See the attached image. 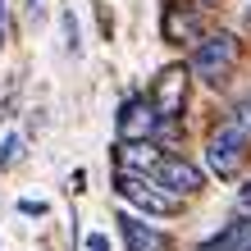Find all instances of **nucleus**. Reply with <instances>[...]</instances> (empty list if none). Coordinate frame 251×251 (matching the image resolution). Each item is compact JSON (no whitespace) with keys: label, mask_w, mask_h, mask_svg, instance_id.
Wrapping results in <instances>:
<instances>
[{"label":"nucleus","mask_w":251,"mask_h":251,"mask_svg":"<svg viewBox=\"0 0 251 251\" xmlns=\"http://www.w3.org/2000/svg\"><path fill=\"white\" fill-rule=\"evenodd\" d=\"M119 233H124L128 251H169L165 233H160L155 224H146L142 215H132V210H119Z\"/></svg>","instance_id":"7"},{"label":"nucleus","mask_w":251,"mask_h":251,"mask_svg":"<svg viewBox=\"0 0 251 251\" xmlns=\"http://www.w3.org/2000/svg\"><path fill=\"white\" fill-rule=\"evenodd\" d=\"M19 210H23V215H46V201H32V197H23V201H19Z\"/></svg>","instance_id":"15"},{"label":"nucleus","mask_w":251,"mask_h":251,"mask_svg":"<svg viewBox=\"0 0 251 251\" xmlns=\"http://www.w3.org/2000/svg\"><path fill=\"white\" fill-rule=\"evenodd\" d=\"M238 210H242V215H251V178L238 187Z\"/></svg>","instance_id":"14"},{"label":"nucleus","mask_w":251,"mask_h":251,"mask_svg":"<svg viewBox=\"0 0 251 251\" xmlns=\"http://www.w3.org/2000/svg\"><path fill=\"white\" fill-rule=\"evenodd\" d=\"M19 160H23V132H9V137L0 142V169L19 165Z\"/></svg>","instance_id":"10"},{"label":"nucleus","mask_w":251,"mask_h":251,"mask_svg":"<svg viewBox=\"0 0 251 251\" xmlns=\"http://www.w3.org/2000/svg\"><path fill=\"white\" fill-rule=\"evenodd\" d=\"M155 128H160V110L151 96H128L119 105V119H114L119 142H146V137H155Z\"/></svg>","instance_id":"4"},{"label":"nucleus","mask_w":251,"mask_h":251,"mask_svg":"<svg viewBox=\"0 0 251 251\" xmlns=\"http://www.w3.org/2000/svg\"><path fill=\"white\" fill-rule=\"evenodd\" d=\"M64 46H69V55H78L82 50V41H78V19H73V9H64Z\"/></svg>","instance_id":"11"},{"label":"nucleus","mask_w":251,"mask_h":251,"mask_svg":"<svg viewBox=\"0 0 251 251\" xmlns=\"http://www.w3.org/2000/svg\"><path fill=\"white\" fill-rule=\"evenodd\" d=\"M201 251H228V247H224V242H219V238H210V242H205Z\"/></svg>","instance_id":"16"},{"label":"nucleus","mask_w":251,"mask_h":251,"mask_svg":"<svg viewBox=\"0 0 251 251\" xmlns=\"http://www.w3.org/2000/svg\"><path fill=\"white\" fill-rule=\"evenodd\" d=\"M160 27H165V41H174V46H192V41L201 37V14L197 9H183V5H165Z\"/></svg>","instance_id":"8"},{"label":"nucleus","mask_w":251,"mask_h":251,"mask_svg":"<svg viewBox=\"0 0 251 251\" xmlns=\"http://www.w3.org/2000/svg\"><path fill=\"white\" fill-rule=\"evenodd\" d=\"M228 119H233V124H238V128L247 132V137H251V96H247V100H238V105H233V114H228Z\"/></svg>","instance_id":"12"},{"label":"nucleus","mask_w":251,"mask_h":251,"mask_svg":"<svg viewBox=\"0 0 251 251\" xmlns=\"http://www.w3.org/2000/svg\"><path fill=\"white\" fill-rule=\"evenodd\" d=\"M114 187H119V197L128 205H137V210H146V215H178L183 210V197H174L155 174H128V169H119Z\"/></svg>","instance_id":"1"},{"label":"nucleus","mask_w":251,"mask_h":251,"mask_svg":"<svg viewBox=\"0 0 251 251\" xmlns=\"http://www.w3.org/2000/svg\"><path fill=\"white\" fill-rule=\"evenodd\" d=\"M151 100L160 110V124H178L183 119V105H187V69H165L151 87Z\"/></svg>","instance_id":"5"},{"label":"nucleus","mask_w":251,"mask_h":251,"mask_svg":"<svg viewBox=\"0 0 251 251\" xmlns=\"http://www.w3.org/2000/svg\"><path fill=\"white\" fill-rule=\"evenodd\" d=\"M238 60V41L228 32H210V37H197L192 46V60H187V73L201 82H224V73Z\"/></svg>","instance_id":"2"},{"label":"nucleus","mask_w":251,"mask_h":251,"mask_svg":"<svg viewBox=\"0 0 251 251\" xmlns=\"http://www.w3.org/2000/svg\"><path fill=\"white\" fill-rule=\"evenodd\" d=\"M160 155L165 151H155L151 137L146 142H119V169H128V174H151L160 165Z\"/></svg>","instance_id":"9"},{"label":"nucleus","mask_w":251,"mask_h":251,"mask_svg":"<svg viewBox=\"0 0 251 251\" xmlns=\"http://www.w3.org/2000/svg\"><path fill=\"white\" fill-rule=\"evenodd\" d=\"M242 151H247V132L233 124V119H224V124L210 132V142H205V169H210L215 178H238Z\"/></svg>","instance_id":"3"},{"label":"nucleus","mask_w":251,"mask_h":251,"mask_svg":"<svg viewBox=\"0 0 251 251\" xmlns=\"http://www.w3.org/2000/svg\"><path fill=\"white\" fill-rule=\"evenodd\" d=\"M151 174L174 192V197H197V192L205 187V169L192 165L187 155H160V165H155Z\"/></svg>","instance_id":"6"},{"label":"nucleus","mask_w":251,"mask_h":251,"mask_svg":"<svg viewBox=\"0 0 251 251\" xmlns=\"http://www.w3.org/2000/svg\"><path fill=\"white\" fill-rule=\"evenodd\" d=\"M0 46H5V37H0Z\"/></svg>","instance_id":"17"},{"label":"nucleus","mask_w":251,"mask_h":251,"mask_svg":"<svg viewBox=\"0 0 251 251\" xmlns=\"http://www.w3.org/2000/svg\"><path fill=\"white\" fill-rule=\"evenodd\" d=\"M82 251H110V238H105V233H87V238H82Z\"/></svg>","instance_id":"13"}]
</instances>
